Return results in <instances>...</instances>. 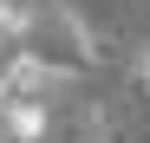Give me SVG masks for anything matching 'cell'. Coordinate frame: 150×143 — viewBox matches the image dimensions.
Listing matches in <instances>:
<instances>
[{"instance_id": "277c9868", "label": "cell", "mask_w": 150, "mask_h": 143, "mask_svg": "<svg viewBox=\"0 0 150 143\" xmlns=\"http://www.w3.org/2000/svg\"><path fill=\"white\" fill-rule=\"evenodd\" d=\"M131 72H137V85H144V91H150V39H144V46H137V65H131Z\"/></svg>"}, {"instance_id": "3957f363", "label": "cell", "mask_w": 150, "mask_h": 143, "mask_svg": "<svg viewBox=\"0 0 150 143\" xmlns=\"http://www.w3.org/2000/svg\"><path fill=\"white\" fill-rule=\"evenodd\" d=\"M13 104H20V85H13V78H7V65H0V117H7V111H13Z\"/></svg>"}, {"instance_id": "6da1fadb", "label": "cell", "mask_w": 150, "mask_h": 143, "mask_svg": "<svg viewBox=\"0 0 150 143\" xmlns=\"http://www.w3.org/2000/svg\"><path fill=\"white\" fill-rule=\"evenodd\" d=\"M39 33V7H26V0H0V52H26V39Z\"/></svg>"}, {"instance_id": "7a4b0ae2", "label": "cell", "mask_w": 150, "mask_h": 143, "mask_svg": "<svg viewBox=\"0 0 150 143\" xmlns=\"http://www.w3.org/2000/svg\"><path fill=\"white\" fill-rule=\"evenodd\" d=\"M79 143H117V137H111V124H105V117L91 111V117H85V137H79Z\"/></svg>"}]
</instances>
